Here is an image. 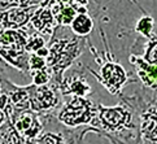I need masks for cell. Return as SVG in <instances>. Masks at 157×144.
<instances>
[{"label":"cell","mask_w":157,"mask_h":144,"mask_svg":"<svg viewBox=\"0 0 157 144\" xmlns=\"http://www.w3.org/2000/svg\"><path fill=\"white\" fill-rule=\"evenodd\" d=\"M83 40L78 38L74 39H57L48 48L46 64L51 73L57 78V85L63 82V73L73 64V61L83 51Z\"/></svg>","instance_id":"1"},{"label":"cell","mask_w":157,"mask_h":144,"mask_svg":"<svg viewBox=\"0 0 157 144\" xmlns=\"http://www.w3.org/2000/svg\"><path fill=\"white\" fill-rule=\"evenodd\" d=\"M95 109H96V107H92L90 101L78 96L73 99L63 109V112L59 114V119L63 123L69 126L87 123V122H91L92 117L95 116L94 113Z\"/></svg>","instance_id":"2"},{"label":"cell","mask_w":157,"mask_h":144,"mask_svg":"<svg viewBox=\"0 0 157 144\" xmlns=\"http://www.w3.org/2000/svg\"><path fill=\"white\" fill-rule=\"evenodd\" d=\"M10 121L14 126L16 131L24 138L27 144H31L38 139L42 132V123L38 116L30 109L20 110L17 114L10 116Z\"/></svg>","instance_id":"3"},{"label":"cell","mask_w":157,"mask_h":144,"mask_svg":"<svg viewBox=\"0 0 157 144\" xmlns=\"http://www.w3.org/2000/svg\"><path fill=\"white\" fill-rule=\"evenodd\" d=\"M30 21L39 34L47 36H52L55 30L59 27V22L56 20L51 8H49L48 0H42L39 3L35 13L33 14Z\"/></svg>","instance_id":"4"},{"label":"cell","mask_w":157,"mask_h":144,"mask_svg":"<svg viewBox=\"0 0 157 144\" xmlns=\"http://www.w3.org/2000/svg\"><path fill=\"white\" fill-rule=\"evenodd\" d=\"M39 3L25 8H12L0 12V30L4 29H21L35 13Z\"/></svg>","instance_id":"5"},{"label":"cell","mask_w":157,"mask_h":144,"mask_svg":"<svg viewBox=\"0 0 157 144\" xmlns=\"http://www.w3.org/2000/svg\"><path fill=\"white\" fill-rule=\"evenodd\" d=\"M59 99L48 86H30V109L33 112L52 109L57 105Z\"/></svg>","instance_id":"6"},{"label":"cell","mask_w":157,"mask_h":144,"mask_svg":"<svg viewBox=\"0 0 157 144\" xmlns=\"http://www.w3.org/2000/svg\"><path fill=\"white\" fill-rule=\"evenodd\" d=\"M100 79L112 93H116L127 81V74L120 64L106 63L101 68V78Z\"/></svg>","instance_id":"7"},{"label":"cell","mask_w":157,"mask_h":144,"mask_svg":"<svg viewBox=\"0 0 157 144\" xmlns=\"http://www.w3.org/2000/svg\"><path fill=\"white\" fill-rule=\"evenodd\" d=\"M96 108L100 110L99 118L101 121L103 126L109 130H117L121 125H125L127 122V119H130V114L121 107L103 108L98 105Z\"/></svg>","instance_id":"8"},{"label":"cell","mask_w":157,"mask_h":144,"mask_svg":"<svg viewBox=\"0 0 157 144\" xmlns=\"http://www.w3.org/2000/svg\"><path fill=\"white\" fill-rule=\"evenodd\" d=\"M27 34L21 29H4L0 30V47L25 51Z\"/></svg>","instance_id":"9"},{"label":"cell","mask_w":157,"mask_h":144,"mask_svg":"<svg viewBox=\"0 0 157 144\" xmlns=\"http://www.w3.org/2000/svg\"><path fill=\"white\" fill-rule=\"evenodd\" d=\"M130 60L134 65H136L138 75L140 77V79L148 87L156 88V64H149L144 59L134 56V55L130 57Z\"/></svg>","instance_id":"10"},{"label":"cell","mask_w":157,"mask_h":144,"mask_svg":"<svg viewBox=\"0 0 157 144\" xmlns=\"http://www.w3.org/2000/svg\"><path fill=\"white\" fill-rule=\"evenodd\" d=\"M0 56L20 71H24V73L29 71V53H26L25 51H16V49L0 47Z\"/></svg>","instance_id":"11"},{"label":"cell","mask_w":157,"mask_h":144,"mask_svg":"<svg viewBox=\"0 0 157 144\" xmlns=\"http://www.w3.org/2000/svg\"><path fill=\"white\" fill-rule=\"evenodd\" d=\"M60 87L64 93H74L78 96H83L91 91V87L87 85L86 81L78 75H73L64 79V83H60Z\"/></svg>","instance_id":"12"},{"label":"cell","mask_w":157,"mask_h":144,"mask_svg":"<svg viewBox=\"0 0 157 144\" xmlns=\"http://www.w3.org/2000/svg\"><path fill=\"white\" fill-rule=\"evenodd\" d=\"M69 26L71 27V30L75 35L85 36L92 31L94 22L87 13H77V16L74 17V20L71 21V24Z\"/></svg>","instance_id":"13"},{"label":"cell","mask_w":157,"mask_h":144,"mask_svg":"<svg viewBox=\"0 0 157 144\" xmlns=\"http://www.w3.org/2000/svg\"><path fill=\"white\" fill-rule=\"evenodd\" d=\"M46 46V40H44V38L40 35V34H33L30 35L29 38L26 39V44H25V52L29 53V55H33L35 53L38 49H40L42 47Z\"/></svg>","instance_id":"14"},{"label":"cell","mask_w":157,"mask_h":144,"mask_svg":"<svg viewBox=\"0 0 157 144\" xmlns=\"http://www.w3.org/2000/svg\"><path fill=\"white\" fill-rule=\"evenodd\" d=\"M136 31L145 38H151L153 34V18L149 16H143L136 24Z\"/></svg>","instance_id":"15"},{"label":"cell","mask_w":157,"mask_h":144,"mask_svg":"<svg viewBox=\"0 0 157 144\" xmlns=\"http://www.w3.org/2000/svg\"><path fill=\"white\" fill-rule=\"evenodd\" d=\"M30 5H34V0H0V12L12 8H25Z\"/></svg>","instance_id":"16"},{"label":"cell","mask_w":157,"mask_h":144,"mask_svg":"<svg viewBox=\"0 0 157 144\" xmlns=\"http://www.w3.org/2000/svg\"><path fill=\"white\" fill-rule=\"evenodd\" d=\"M33 79H34V85L35 86H43V85H47V83L49 82V79H51V70H49L48 66H46V68L43 69H39V70H35L33 71Z\"/></svg>","instance_id":"17"},{"label":"cell","mask_w":157,"mask_h":144,"mask_svg":"<svg viewBox=\"0 0 157 144\" xmlns=\"http://www.w3.org/2000/svg\"><path fill=\"white\" fill-rule=\"evenodd\" d=\"M144 60L149 64H156L157 63V42H156V35L152 36V40L149 42L148 48L145 51Z\"/></svg>","instance_id":"18"},{"label":"cell","mask_w":157,"mask_h":144,"mask_svg":"<svg viewBox=\"0 0 157 144\" xmlns=\"http://www.w3.org/2000/svg\"><path fill=\"white\" fill-rule=\"evenodd\" d=\"M36 144H64V143H63V138L61 136L49 132V134L43 135L40 139L38 140Z\"/></svg>","instance_id":"19"},{"label":"cell","mask_w":157,"mask_h":144,"mask_svg":"<svg viewBox=\"0 0 157 144\" xmlns=\"http://www.w3.org/2000/svg\"><path fill=\"white\" fill-rule=\"evenodd\" d=\"M87 3H88V0H70L68 4L74 7V5H86Z\"/></svg>","instance_id":"20"},{"label":"cell","mask_w":157,"mask_h":144,"mask_svg":"<svg viewBox=\"0 0 157 144\" xmlns=\"http://www.w3.org/2000/svg\"><path fill=\"white\" fill-rule=\"evenodd\" d=\"M59 2H63V3H65V4H68V3L70 2V0H59Z\"/></svg>","instance_id":"21"}]
</instances>
